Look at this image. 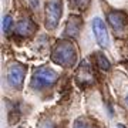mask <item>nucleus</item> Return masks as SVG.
Here are the masks:
<instances>
[{
  "mask_svg": "<svg viewBox=\"0 0 128 128\" xmlns=\"http://www.w3.org/2000/svg\"><path fill=\"white\" fill-rule=\"evenodd\" d=\"M73 128H88V124L86 122V120L82 118H78L76 122H74V127Z\"/></svg>",
  "mask_w": 128,
  "mask_h": 128,
  "instance_id": "obj_13",
  "label": "nucleus"
},
{
  "mask_svg": "<svg viewBox=\"0 0 128 128\" xmlns=\"http://www.w3.org/2000/svg\"><path fill=\"white\" fill-rule=\"evenodd\" d=\"M125 102H127V104H128V96L125 97Z\"/></svg>",
  "mask_w": 128,
  "mask_h": 128,
  "instance_id": "obj_16",
  "label": "nucleus"
},
{
  "mask_svg": "<svg viewBox=\"0 0 128 128\" xmlns=\"http://www.w3.org/2000/svg\"><path fill=\"white\" fill-rule=\"evenodd\" d=\"M24 76H26V67L20 63H13L7 68L6 78H7V82H9L10 87L20 90L24 82Z\"/></svg>",
  "mask_w": 128,
  "mask_h": 128,
  "instance_id": "obj_4",
  "label": "nucleus"
},
{
  "mask_svg": "<svg viewBox=\"0 0 128 128\" xmlns=\"http://www.w3.org/2000/svg\"><path fill=\"white\" fill-rule=\"evenodd\" d=\"M96 63H97V66H98L101 70H104V71H108V70L111 68L110 60L107 58L102 53H96Z\"/></svg>",
  "mask_w": 128,
  "mask_h": 128,
  "instance_id": "obj_10",
  "label": "nucleus"
},
{
  "mask_svg": "<svg viewBox=\"0 0 128 128\" xmlns=\"http://www.w3.org/2000/svg\"><path fill=\"white\" fill-rule=\"evenodd\" d=\"M58 80V74L50 67H40L33 73L30 80V87L33 90H43V88L51 87Z\"/></svg>",
  "mask_w": 128,
  "mask_h": 128,
  "instance_id": "obj_2",
  "label": "nucleus"
},
{
  "mask_svg": "<svg viewBox=\"0 0 128 128\" xmlns=\"http://www.w3.org/2000/svg\"><path fill=\"white\" fill-rule=\"evenodd\" d=\"M81 27H82L81 17H78V16H70V18L67 20V23H66L64 34L71 37V38H76L80 34V32H81Z\"/></svg>",
  "mask_w": 128,
  "mask_h": 128,
  "instance_id": "obj_8",
  "label": "nucleus"
},
{
  "mask_svg": "<svg viewBox=\"0 0 128 128\" xmlns=\"http://www.w3.org/2000/svg\"><path fill=\"white\" fill-rule=\"evenodd\" d=\"M114 128H125V127H124L122 124H117V125H115Z\"/></svg>",
  "mask_w": 128,
  "mask_h": 128,
  "instance_id": "obj_14",
  "label": "nucleus"
},
{
  "mask_svg": "<svg viewBox=\"0 0 128 128\" xmlns=\"http://www.w3.org/2000/svg\"><path fill=\"white\" fill-rule=\"evenodd\" d=\"M12 24H13V20H12V16H4L3 17V22H2V28H3V32L7 33L10 30V27H12Z\"/></svg>",
  "mask_w": 128,
  "mask_h": 128,
  "instance_id": "obj_12",
  "label": "nucleus"
},
{
  "mask_svg": "<svg viewBox=\"0 0 128 128\" xmlns=\"http://www.w3.org/2000/svg\"><path fill=\"white\" fill-rule=\"evenodd\" d=\"M34 32H36V24L33 23L30 18H23V20H20L17 23V26H16V33L22 37L32 36Z\"/></svg>",
  "mask_w": 128,
  "mask_h": 128,
  "instance_id": "obj_9",
  "label": "nucleus"
},
{
  "mask_svg": "<svg viewBox=\"0 0 128 128\" xmlns=\"http://www.w3.org/2000/svg\"><path fill=\"white\" fill-rule=\"evenodd\" d=\"M61 0H47L46 3V28L54 30L61 17Z\"/></svg>",
  "mask_w": 128,
  "mask_h": 128,
  "instance_id": "obj_3",
  "label": "nucleus"
},
{
  "mask_svg": "<svg viewBox=\"0 0 128 128\" xmlns=\"http://www.w3.org/2000/svg\"><path fill=\"white\" fill-rule=\"evenodd\" d=\"M108 23L111 24V27L114 28L115 34L118 33V34H121V33L125 30V27H127V16H125V13H122V12H117V10H114V12H111V13H108Z\"/></svg>",
  "mask_w": 128,
  "mask_h": 128,
  "instance_id": "obj_7",
  "label": "nucleus"
},
{
  "mask_svg": "<svg viewBox=\"0 0 128 128\" xmlns=\"http://www.w3.org/2000/svg\"><path fill=\"white\" fill-rule=\"evenodd\" d=\"M70 3L73 4L74 9L86 10L87 9V6H88V3H90V0H70Z\"/></svg>",
  "mask_w": 128,
  "mask_h": 128,
  "instance_id": "obj_11",
  "label": "nucleus"
},
{
  "mask_svg": "<svg viewBox=\"0 0 128 128\" xmlns=\"http://www.w3.org/2000/svg\"><path fill=\"white\" fill-rule=\"evenodd\" d=\"M92 32H94V37H96L97 43L101 47H108V44H110L108 32H107V27H105V24L101 17L92 18Z\"/></svg>",
  "mask_w": 128,
  "mask_h": 128,
  "instance_id": "obj_5",
  "label": "nucleus"
},
{
  "mask_svg": "<svg viewBox=\"0 0 128 128\" xmlns=\"http://www.w3.org/2000/svg\"><path fill=\"white\" fill-rule=\"evenodd\" d=\"M33 2V6H34V7H36V6H38V2H36V0H32Z\"/></svg>",
  "mask_w": 128,
  "mask_h": 128,
  "instance_id": "obj_15",
  "label": "nucleus"
},
{
  "mask_svg": "<svg viewBox=\"0 0 128 128\" xmlns=\"http://www.w3.org/2000/svg\"><path fill=\"white\" fill-rule=\"evenodd\" d=\"M76 81L80 87H87V86L94 84V74L87 61L81 63V66L78 67L77 73H76Z\"/></svg>",
  "mask_w": 128,
  "mask_h": 128,
  "instance_id": "obj_6",
  "label": "nucleus"
},
{
  "mask_svg": "<svg viewBox=\"0 0 128 128\" xmlns=\"http://www.w3.org/2000/svg\"><path fill=\"white\" fill-rule=\"evenodd\" d=\"M51 60L61 67H71L77 61V50L71 41H58L51 51Z\"/></svg>",
  "mask_w": 128,
  "mask_h": 128,
  "instance_id": "obj_1",
  "label": "nucleus"
}]
</instances>
